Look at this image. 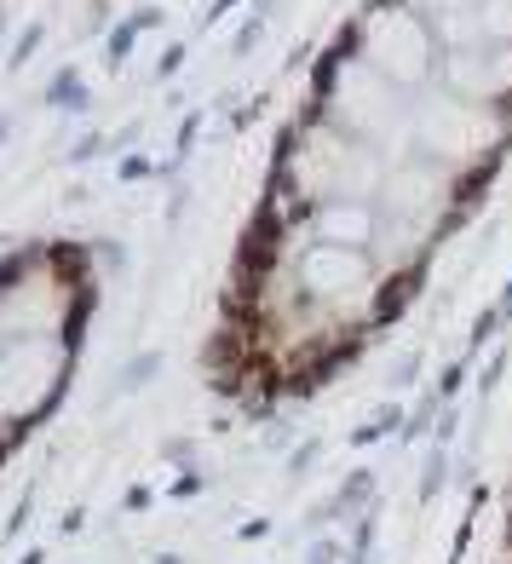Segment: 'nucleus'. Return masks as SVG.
<instances>
[{
  "instance_id": "f257e3e1",
  "label": "nucleus",
  "mask_w": 512,
  "mask_h": 564,
  "mask_svg": "<svg viewBox=\"0 0 512 564\" xmlns=\"http://www.w3.org/2000/svg\"><path fill=\"white\" fill-rule=\"evenodd\" d=\"M512 156V0H357L259 179L202 380L254 421L323 398L409 317Z\"/></svg>"
},
{
  "instance_id": "f03ea898",
  "label": "nucleus",
  "mask_w": 512,
  "mask_h": 564,
  "mask_svg": "<svg viewBox=\"0 0 512 564\" xmlns=\"http://www.w3.org/2000/svg\"><path fill=\"white\" fill-rule=\"evenodd\" d=\"M104 277L81 236H29L0 254V472L64 409Z\"/></svg>"
},
{
  "instance_id": "7ed1b4c3",
  "label": "nucleus",
  "mask_w": 512,
  "mask_h": 564,
  "mask_svg": "<svg viewBox=\"0 0 512 564\" xmlns=\"http://www.w3.org/2000/svg\"><path fill=\"white\" fill-rule=\"evenodd\" d=\"M489 564H512V478H507V501H501V536H495V559Z\"/></svg>"
}]
</instances>
